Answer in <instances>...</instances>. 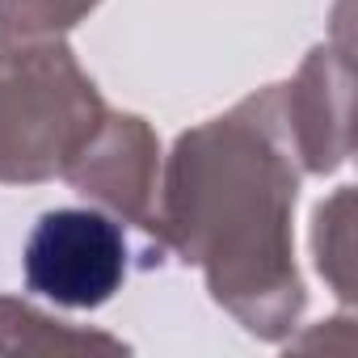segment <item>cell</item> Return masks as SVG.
Instances as JSON below:
<instances>
[{
  "label": "cell",
  "instance_id": "obj_6",
  "mask_svg": "<svg viewBox=\"0 0 358 358\" xmlns=\"http://www.w3.org/2000/svg\"><path fill=\"white\" fill-rule=\"evenodd\" d=\"M0 354L5 358H30V354L34 358H76V354H131V345L122 337L55 320L26 299L0 295Z\"/></svg>",
  "mask_w": 358,
  "mask_h": 358
},
{
  "label": "cell",
  "instance_id": "obj_4",
  "mask_svg": "<svg viewBox=\"0 0 358 358\" xmlns=\"http://www.w3.org/2000/svg\"><path fill=\"white\" fill-rule=\"evenodd\" d=\"M59 177L106 215L148 232L160 194V139L139 114L106 110L89 143L68 160Z\"/></svg>",
  "mask_w": 358,
  "mask_h": 358
},
{
  "label": "cell",
  "instance_id": "obj_1",
  "mask_svg": "<svg viewBox=\"0 0 358 358\" xmlns=\"http://www.w3.org/2000/svg\"><path fill=\"white\" fill-rule=\"evenodd\" d=\"M295 199L299 160L278 85H266L228 114L177 135L160 164L148 236L186 266H199L211 299L245 333L282 341L303 312L291 232Z\"/></svg>",
  "mask_w": 358,
  "mask_h": 358
},
{
  "label": "cell",
  "instance_id": "obj_5",
  "mask_svg": "<svg viewBox=\"0 0 358 358\" xmlns=\"http://www.w3.org/2000/svg\"><path fill=\"white\" fill-rule=\"evenodd\" d=\"M282 122L299 160V173H337L350 152V101H354V64L345 43L312 47L291 85H278Z\"/></svg>",
  "mask_w": 358,
  "mask_h": 358
},
{
  "label": "cell",
  "instance_id": "obj_8",
  "mask_svg": "<svg viewBox=\"0 0 358 358\" xmlns=\"http://www.w3.org/2000/svg\"><path fill=\"white\" fill-rule=\"evenodd\" d=\"M101 0H0V51L64 38Z\"/></svg>",
  "mask_w": 358,
  "mask_h": 358
},
{
  "label": "cell",
  "instance_id": "obj_3",
  "mask_svg": "<svg viewBox=\"0 0 358 358\" xmlns=\"http://www.w3.org/2000/svg\"><path fill=\"white\" fill-rule=\"evenodd\" d=\"M127 236L101 207H55L38 215L22 249L26 287L59 308L93 312L127 282Z\"/></svg>",
  "mask_w": 358,
  "mask_h": 358
},
{
  "label": "cell",
  "instance_id": "obj_2",
  "mask_svg": "<svg viewBox=\"0 0 358 358\" xmlns=\"http://www.w3.org/2000/svg\"><path fill=\"white\" fill-rule=\"evenodd\" d=\"M106 101L68 43L0 51V182L38 186L68 169L89 143Z\"/></svg>",
  "mask_w": 358,
  "mask_h": 358
},
{
  "label": "cell",
  "instance_id": "obj_7",
  "mask_svg": "<svg viewBox=\"0 0 358 358\" xmlns=\"http://www.w3.org/2000/svg\"><path fill=\"white\" fill-rule=\"evenodd\" d=\"M312 257L341 303L354 299V186H337L312 220Z\"/></svg>",
  "mask_w": 358,
  "mask_h": 358
}]
</instances>
